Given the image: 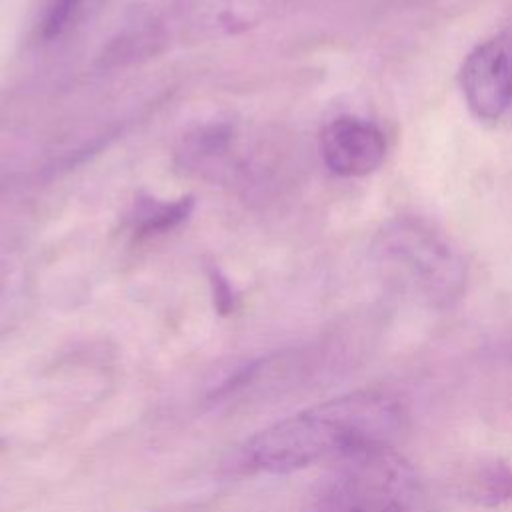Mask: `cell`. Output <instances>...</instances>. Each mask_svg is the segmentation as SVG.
<instances>
[{
  "label": "cell",
  "mask_w": 512,
  "mask_h": 512,
  "mask_svg": "<svg viewBox=\"0 0 512 512\" xmlns=\"http://www.w3.org/2000/svg\"><path fill=\"white\" fill-rule=\"evenodd\" d=\"M460 86L476 118L500 120L512 106V44L504 36L478 44L460 68Z\"/></svg>",
  "instance_id": "cell-4"
},
{
  "label": "cell",
  "mask_w": 512,
  "mask_h": 512,
  "mask_svg": "<svg viewBox=\"0 0 512 512\" xmlns=\"http://www.w3.org/2000/svg\"><path fill=\"white\" fill-rule=\"evenodd\" d=\"M320 154L330 172L344 178L372 174L386 156L382 130L356 116L332 120L320 136Z\"/></svg>",
  "instance_id": "cell-5"
},
{
  "label": "cell",
  "mask_w": 512,
  "mask_h": 512,
  "mask_svg": "<svg viewBox=\"0 0 512 512\" xmlns=\"http://www.w3.org/2000/svg\"><path fill=\"white\" fill-rule=\"evenodd\" d=\"M464 496L486 508L512 502V464L502 458H486L464 476Z\"/></svg>",
  "instance_id": "cell-6"
},
{
  "label": "cell",
  "mask_w": 512,
  "mask_h": 512,
  "mask_svg": "<svg viewBox=\"0 0 512 512\" xmlns=\"http://www.w3.org/2000/svg\"><path fill=\"white\" fill-rule=\"evenodd\" d=\"M86 0H50L44 16V36H58L82 10Z\"/></svg>",
  "instance_id": "cell-7"
},
{
  "label": "cell",
  "mask_w": 512,
  "mask_h": 512,
  "mask_svg": "<svg viewBox=\"0 0 512 512\" xmlns=\"http://www.w3.org/2000/svg\"><path fill=\"white\" fill-rule=\"evenodd\" d=\"M404 404L388 390H354L248 438L234 456L246 474H290L324 460H346L372 446L392 444L404 430Z\"/></svg>",
  "instance_id": "cell-1"
},
{
  "label": "cell",
  "mask_w": 512,
  "mask_h": 512,
  "mask_svg": "<svg viewBox=\"0 0 512 512\" xmlns=\"http://www.w3.org/2000/svg\"><path fill=\"white\" fill-rule=\"evenodd\" d=\"M336 368V360L328 350L300 348L284 350L240 368L212 392V402L246 404L260 402L290 392L316 386L324 374Z\"/></svg>",
  "instance_id": "cell-3"
},
{
  "label": "cell",
  "mask_w": 512,
  "mask_h": 512,
  "mask_svg": "<svg viewBox=\"0 0 512 512\" xmlns=\"http://www.w3.org/2000/svg\"><path fill=\"white\" fill-rule=\"evenodd\" d=\"M372 254L384 276L434 306H450L464 292L462 254L422 218L402 216L386 222L376 234Z\"/></svg>",
  "instance_id": "cell-2"
}]
</instances>
